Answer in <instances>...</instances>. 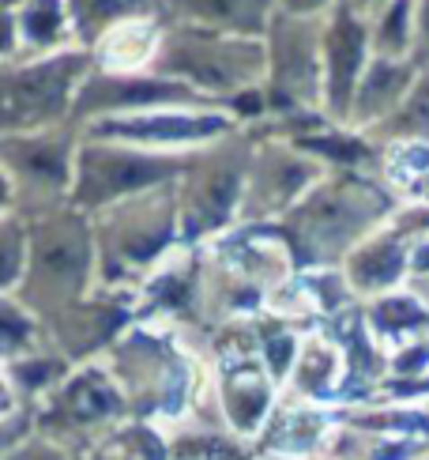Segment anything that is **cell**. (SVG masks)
<instances>
[{"mask_svg":"<svg viewBox=\"0 0 429 460\" xmlns=\"http://www.w3.org/2000/svg\"><path fill=\"white\" fill-rule=\"evenodd\" d=\"M128 404L117 389L106 362H87L75 367L61 385H57L42 404L34 408V434H46L53 442L91 453L106 434L128 423Z\"/></svg>","mask_w":429,"mask_h":460,"instance_id":"cell-11","label":"cell"},{"mask_svg":"<svg viewBox=\"0 0 429 460\" xmlns=\"http://www.w3.org/2000/svg\"><path fill=\"white\" fill-rule=\"evenodd\" d=\"M279 12L286 15H305V19H324L331 8H339L343 0H276Z\"/></svg>","mask_w":429,"mask_h":460,"instance_id":"cell-31","label":"cell"},{"mask_svg":"<svg viewBox=\"0 0 429 460\" xmlns=\"http://www.w3.org/2000/svg\"><path fill=\"white\" fill-rule=\"evenodd\" d=\"M49 343L46 321L31 305H23L15 295H0V358H19L34 348Z\"/></svg>","mask_w":429,"mask_h":460,"instance_id":"cell-27","label":"cell"},{"mask_svg":"<svg viewBox=\"0 0 429 460\" xmlns=\"http://www.w3.org/2000/svg\"><path fill=\"white\" fill-rule=\"evenodd\" d=\"M365 137L373 140L381 151H392V147H422V151H429V65L422 68L418 84L403 99V106L384 125H377L373 132H365Z\"/></svg>","mask_w":429,"mask_h":460,"instance_id":"cell-25","label":"cell"},{"mask_svg":"<svg viewBox=\"0 0 429 460\" xmlns=\"http://www.w3.org/2000/svg\"><path fill=\"white\" fill-rule=\"evenodd\" d=\"M415 19H418V0H388L369 19L377 57H415Z\"/></svg>","mask_w":429,"mask_h":460,"instance_id":"cell-28","label":"cell"},{"mask_svg":"<svg viewBox=\"0 0 429 460\" xmlns=\"http://www.w3.org/2000/svg\"><path fill=\"white\" fill-rule=\"evenodd\" d=\"M403 204L407 197L381 170H328L309 189V197L271 230L286 245L298 272L343 268L365 238L403 212Z\"/></svg>","mask_w":429,"mask_h":460,"instance_id":"cell-2","label":"cell"},{"mask_svg":"<svg viewBox=\"0 0 429 460\" xmlns=\"http://www.w3.org/2000/svg\"><path fill=\"white\" fill-rule=\"evenodd\" d=\"M151 72L178 80L197 94H204L207 102L230 110L238 99L264 87L267 53H264V38L166 23Z\"/></svg>","mask_w":429,"mask_h":460,"instance_id":"cell-5","label":"cell"},{"mask_svg":"<svg viewBox=\"0 0 429 460\" xmlns=\"http://www.w3.org/2000/svg\"><path fill=\"white\" fill-rule=\"evenodd\" d=\"M346 389V355L343 343L328 332V324H309L302 332V348L294 358V370L286 377V396L305 400V404L339 408Z\"/></svg>","mask_w":429,"mask_h":460,"instance_id":"cell-18","label":"cell"},{"mask_svg":"<svg viewBox=\"0 0 429 460\" xmlns=\"http://www.w3.org/2000/svg\"><path fill=\"white\" fill-rule=\"evenodd\" d=\"M94 72V57L72 46L49 57L0 65V132H34L75 121L80 91Z\"/></svg>","mask_w":429,"mask_h":460,"instance_id":"cell-8","label":"cell"},{"mask_svg":"<svg viewBox=\"0 0 429 460\" xmlns=\"http://www.w3.org/2000/svg\"><path fill=\"white\" fill-rule=\"evenodd\" d=\"M362 310H365V321H369V329H373V336L388 351L407 348V343L429 336V305L418 291H411V287L365 302Z\"/></svg>","mask_w":429,"mask_h":460,"instance_id":"cell-22","label":"cell"},{"mask_svg":"<svg viewBox=\"0 0 429 460\" xmlns=\"http://www.w3.org/2000/svg\"><path fill=\"white\" fill-rule=\"evenodd\" d=\"M233 128L241 125L223 106H181V110H154V113H136V118L99 121L83 132L147 151H197L230 137Z\"/></svg>","mask_w":429,"mask_h":460,"instance_id":"cell-13","label":"cell"},{"mask_svg":"<svg viewBox=\"0 0 429 460\" xmlns=\"http://www.w3.org/2000/svg\"><path fill=\"white\" fill-rule=\"evenodd\" d=\"M31 264V219L0 208V291L12 295Z\"/></svg>","mask_w":429,"mask_h":460,"instance_id":"cell-29","label":"cell"},{"mask_svg":"<svg viewBox=\"0 0 429 460\" xmlns=\"http://www.w3.org/2000/svg\"><path fill=\"white\" fill-rule=\"evenodd\" d=\"M102 362L125 396L128 415L166 434L204 404L214 377L211 340L204 332L154 321H136Z\"/></svg>","mask_w":429,"mask_h":460,"instance_id":"cell-1","label":"cell"},{"mask_svg":"<svg viewBox=\"0 0 429 460\" xmlns=\"http://www.w3.org/2000/svg\"><path fill=\"white\" fill-rule=\"evenodd\" d=\"M279 400L283 385L271 377L264 358H214V404L230 434H238L241 442L257 446Z\"/></svg>","mask_w":429,"mask_h":460,"instance_id":"cell-16","label":"cell"},{"mask_svg":"<svg viewBox=\"0 0 429 460\" xmlns=\"http://www.w3.org/2000/svg\"><path fill=\"white\" fill-rule=\"evenodd\" d=\"M166 34V19H128V23L109 27L99 42L91 46L94 68L99 72H151Z\"/></svg>","mask_w":429,"mask_h":460,"instance_id":"cell-21","label":"cell"},{"mask_svg":"<svg viewBox=\"0 0 429 460\" xmlns=\"http://www.w3.org/2000/svg\"><path fill=\"white\" fill-rule=\"evenodd\" d=\"M276 12V0H162V15L173 27H200L245 38H264Z\"/></svg>","mask_w":429,"mask_h":460,"instance_id":"cell-20","label":"cell"},{"mask_svg":"<svg viewBox=\"0 0 429 460\" xmlns=\"http://www.w3.org/2000/svg\"><path fill=\"white\" fill-rule=\"evenodd\" d=\"M102 287L94 223L75 204L53 208L31 219V264L15 298L31 305L46 324L87 302Z\"/></svg>","mask_w":429,"mask_h":460,"instance_id":"cell-3","label":"cell"},{"mask_svg":"<svg viewBox=\"0 0 429 460\" xmlns=\"http://www.w3.org/2000/svg\"><path fill=\"white\" fill-rule=\"evenodd\" d=\"M80 46L68 0H8L4 4V61L49 57Z\"/></svg>","mask_w":429,"mask_h":460,"instance_id":"cell-17","label":"cell"},{"mask_svg":"<svg viewBox=\"0 0 429 460\" xmlns=\"http://www.w3.org/2000/svg\"><path fill=\"white\" fill-rule=\"evenodd\" d=\"M252 128H257L260 137H257V147H252V159H249L238 230L276 226L279 219L294 212L309 197V189L328 174V166L309 155V151H302L294 140L271 137L260 125H252Z\"/></svg>","mask_w":429,"mask_h":460,"instance_id":"cell-12","label":"cell"},{"mask_svg":"<svg viewBox=\"0 0 429 460\" xmlns=\"http://www.w3.org/2000/svg\"><path fill=\"white\" fill-rule=\"evenodd\" d=\"M422 68L425 65H418L415 57H373L358 91H355L346 125L358 128V132H373L377 125H384L403 106L407 94H411Z\"/></svg>","mask_w":429,"mask_h":460,"instance_id":"cell-19","label":"cell"},{"mask_svg":"<svg viewBox=\"0 0 429 460\" xmlns=\"http://www.w3.org/2000/svg\"><path fill=\"white\" fill-rule=\"evenodd\" d=\"M188 163L192 151H147L102 137H83L72 204L87 216H99L102 208L178 185Z\"/></svg>","mask_w":429,"mask_h":460,"instance_id":"cell-9","label":"cell"},{"mask_svg":"<svg viewBox=\"0 0 429 460\" xmlns=\"http://www.w3.org/2000/svg\"><path fill=\"white\" fill-rule=\"evenodd\" d=\"M415 61L429 65V0H418V19H415Z\"/></svg>","mask_w":429,"mask_h":460,"instance_id":"cell-32","label":"cell"},{"mask_svg":"<svg viewBox=\"0 0 429 460\" xmlns=\"http://www.w3.org/2000/svg\"><path fill=\"white\" fill-rule=\"evenodd\" d=\"M422 460H429V453H425V456H422Z\"/></svg>","mask_w":429,"mask_h":460,"instance_id":"cell-34","label":"cell"},{"mask_svg":"<svg viewBox=\"0 0 429 460\" xmlns=\"http://www.w3.org/2000/svg\"><path fill=\"white\" fill-rule=\"evenodd\" d=\"M181 106H214L192 87L166 80L159 72H91V80L80 91V106H75V125H99L113 118H136V113L154 110H181Z\"/></svg>","mask_w":429,"mask_h":460,"instance_id":"cell-14","label":"cell"},{"mask_svg":"<svg viewBox=\"0 0 429 460\" xmlns=\"http://www.w3.org/2000/svg\"><path fill=\"white\" fill-rule=\"evenodd\" d=\"M91 460H170V434L154 423L128 419L87 453Z\"/></svg>","mask_w":429,"mask_h":460,"instance_id":"cell-26","label":"cell"},{"mask_svg":"<svg viewBox=\"0 0 429 460\" xmlns=\"http://www.w3.org/2000/svg\"><path fill=\"white\" fill-rule=\"evenodd\" d=\"M68 8L75 42L83 49H91L109 27L128 23V19H166L162 0H68Z\"/></svg>","mask_w":429,"mask_h":460,"instance_id":"cell-24","label":"cell"},{"mask_svg":"<svg viewBox=\"0 0 429 460\" xmlns=\"http://www.w3.org/2000/svg\"><path fill=\"white\" fill-rule=\"evenodd\" d=\"M4 460H91V456L80 453V449H72V446L53 442V438H46V434H31L27 442H19L15 449H8Z\"/></svg>","mask_w":429,"mask_h":460,"instance_id":"cell-30","label":"cell"},{"mask_svg":"<svg viewBox=\"0 0 429 460\" xmlns=\"http://www.w3.org/2000/svg\"><path fill=\"white\" fill-rule=\"evenodd\" d=\"M83 137V125L75 121L34 132H0V181H4L0 208L34 219L72 204Z\"/></svg>","mask_w":429,"mask_h":460,"instance_id":"cell-7","label":"cell"},{"mask_svg":"<svg viewBox=\"0 0 429 460\" xmlns=\"http://www.w3.org/2000/svg\"><path fill=\"white\" fill-rule=\"evenodd\" d=\"M72 370L75 367L65 358V351L49 340V343H42V348H34L27 355L4 362V393H12L15 400H23V404L38 408Z\"/></svg>","mask_w":429,"mask_h":460,"instance_id":"cell-23","label":"cell"},{"mask_svg":"<svg viewBox=\"0 0 429 460\" xmlns=\"http://www.w3.org/2000/svg\"><path fill=\"white\" fill-rule=\"evenodd\" d=\"M346 4H350V8H358L362 15H369V19H373V15H377V12L388 4V0H346Z\"/></svg>","mask_w":429,"mask_h":460,"instance_id":"cell-33","label":"cell"},{"mask_svg":"<svg viewBox=\"0 0 429 460\" xmlns=\"http://www.w3.org/2000/svg\"><path fill=\"white\" fill-rule=\"evenodd\" d=\"M320 31H324V19L286 15V12H276L271 27L264 31L267 121H290V118H309V113H324Z\"/></svg>","mask_w":429,"mask_h":460,"instance_id":"cell-10","label":"cell"},{"mask_svg":"<svg viewBox=\"0 0 429 460\" xmlns=\"http://www.w3.org/2000/svg\"><path fill=\"white\" fill-rule=\"evenodd\" d=\"M91 223L99 238V276L109 291L140 295L154 268L185 245L178 185L102 208L99 216H91Z\"/></svg>","mask_w":429,"mask_h":460,"instance_id":"cell-4","label":"cell"},{"mask_svg":"<svg viewBox=\"0 0 429 460\" xmlns=\"http://www.w3.org/2000/svg\"><path fill=\"white\" fill-rule=\"evenodd\" d=\"M320 57H324V118L346 125L355 91L369 61L377 57L369 15L350 8L346 0L339 8H331L324 15V31H320Z\"/></svg>","mask_w":429,"mask_h":460,"instance_id":"cell-15","label":"cell"},{"mask_svg":"<svg viewBox=\"0 0 429 460\" xmlns=\"http://www.w3.org/2000/svg\"><path fill=\"white\" fill-rule=\"evenodd\" d=\"M260 132L252 125L192 151V163L178 181L181 238L185 245H211L241 226V197L249 159Z\"/></svg>","mask_w":429,"mask_h":460,"instance_id":"cell-6","label":"cell"}]
</instances>
